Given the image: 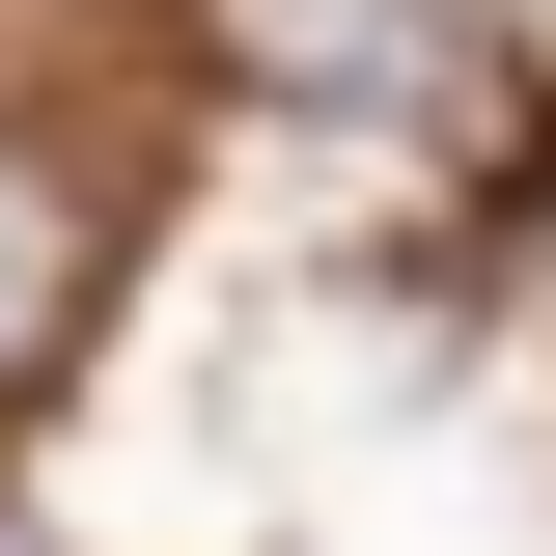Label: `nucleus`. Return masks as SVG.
Returning a JSON list of instances; mask_svg holds the SVG:
<instances>
[{"label": "nucleus", "instance_id": "f257e3e1", "mask_svg": "<svg viewBox=\"0 0 556 556\" xmlns=\"http://www.w3.org/2000/svg\"><path fill=\"white\" fill-rule=\"evenodd\" d=\"M195 56H223V84H278V112L417 139L445 195H501V167H529V84H501L473 0H195Z\"/></svg>", "mask_w": 556, "mask_h": 556}, {"label": "nucleus", "instance_id": "f03ea898", "mask_svg": "<svg viewBox=\"0 0 556 556\" xmlns=\"http://www.w3.org/2000/svg\"><path fill=\"white\" fill-rule=\"evenodd\" d=\"M56 306H84V195H56V167H28V139H0V362L56 334Z\"/></svg>", "mask_w": 556, "mask_h": 556}]
</instances>
